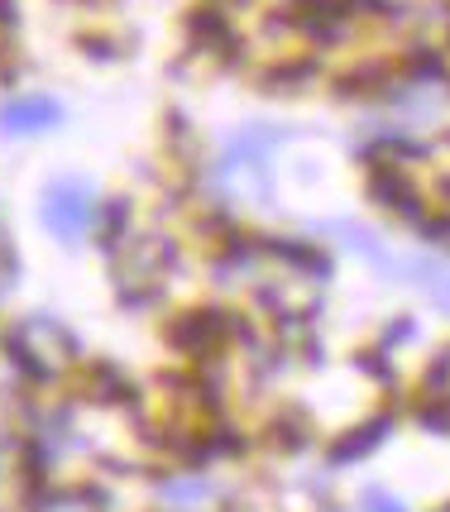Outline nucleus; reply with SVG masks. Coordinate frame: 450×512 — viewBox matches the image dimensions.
<instances>
[{"instance_id": "10", "label": "nucleus", "mask_w": 450, "mask_h": 512, "mask_svg": "<svg viewBox=\"0 0 450 512\" xmlns=\"http://www.w3.org/2000/svg\"><path fill=\"white\" fill-rule=\"evenodd\" d=\"M436 402H427L417 417H422V426L427 431H450V393H431Z\"/></svg>"}, {"instance_id": "12", "label": "nucleus", "mask_w": 450, "mask_h": 512, "mask_svg": "<svg viewBox=\"0 0 450 512\" xmlns=\"http://www.w3.org/2000/svg\"><path fill=\"white\" fill-rule=\"evenodd\" d=\"M412 335V321H393L388 331H383V345H393V340H407Z\"/></svg>"}, {"instance_id": "7", "label": "nucleus", "mask_w": 450, "mask_h": 512, "mask_svg": "<svg viewBox=\"0 0 450 512\" xmlns=\"http://www.w3.org/2000/svg\"><path fill=\"white\" fill-rule=\"evenodd\" d=\"M316 58H283V63H273L264 72V87L269 91H307L316 82Z\"/></svg>"}, {"instance_id": "2", "label": "nucleus", "mask_w": 450, "mask_h": 512, "mask_svg": "<svg viewBox=\"0 0 450 512\" xmlns=\"http://www.w3.org/2000/svg\"><path fill=\"white\" fill-rule=\"evenodd\" d=\"M230 331H235V321H230L225 312H182V316H173L168 340H173L178 350L206 355V350H211V345H221Z\"/></svg>"}, {"instance_id": "11", "label": "nucleus", "mask_w": 450, "mask_h": 512, "mask_svg": "<svg viewBox=\"0 0 450 512\" xmlns=\"http://www.w3.org/2000/svg\"><path fill=\"white\" fill-rule=\"evenodd\" d=\"M273 446L278 450H302L307 446V426L302 422H273Z\"/></svg>"}, {"instance_id": "6", "label": "nucleus", "mask_w": 450, "mask_h": 512, "mask_svg": "<svg viewBox=\"0 0 450 512\" xmlns=\"http://www.w3.org/2000/svg\"><path fill=\"white\" fill-rule=\"evenodd\" d=\"M383 436H388V417H374V422L355 426L350 436H340L336 446H331V465H350L355 455H369V450L379 446Z\"/></svg>"}, {"instance_id": "14", "label": "nucleus", "mask_w": 450, "mask_h": 512, "mask_svg": "<svg viewBox=\"0 0 450 512\" xmlns=\"http://www.w3.org/2000/svg\"><path fill=\"white\" fill-rule=\"evenodd\" d=\"M436 512H450V508H436Z\"/></svg>"}, {"instance_id": "5", "label": "nucleus", "mask_w": 450, "mask_h": 512, "mask_svg": "<svg viewBox=\"0 0 450 512\" xmlns=\"http://www.w3.org/2000/svg\"><path fill=\"white\" fill-rule=\"evenodd\" d=\"M130 201L125 197H111L101 201V211H96V225H91V235H96V245L106 249V254H115L120 245H130Z\"/></svg>"}, {"instance_id": "8", "label": "nucleus", "mask_w": 450, "mask_h": 512, "mask_svg": "<svg viewBox=\"0 0 450 512\" xmlns=\"http://www.w3.org/2000/svg\"><path fill=\"white\" fill-rule=\"evenodd\" d=\"M87 383H91V398H101V402H120V398H130V393H135L130 379H125L115 364H91Z\"/></svg>"}, {"instance_id": "13", "label": "nucleus", "mask_w": 450, "mask_h": 512, "mask_svg": "<svg viewBox=\"0 0 450 512\" xmlns=\"http://www.w3.org/2000/svg\"><path fill=\"white\" fill-rule=\"evenodd\" d=\"M436 283H441V292L450 297V278H446V273H436Z\"/></svg>"}, {"instance_id": "3", "label": "nucleus", "mask_w": 450, "mask_h": 512, "mask_svg": "<svg viewBox=\"0 0 450 512\" xmlns=\"http://www.w3.org/2000/svg\"><path fill=\"white\" fill-rule=\"evenodd\" d=\"M63 120V106L53 96H15L0 106V134H39Z\"/></svg>"}, {"instance_id": "4", "label": "nucleus", "mask_w": 450, "mask_h": 512, "mask_svg": "<svg viewBox=\"0 0 450 512\" xmlns=\"http://www.w3.org/2000/svg\"><path fill=\"white\" fill-rule=\"evenodd\" d=\"M269 259L288 264L297 278H326V273H331V259L321 254V245L297 240V235H278V240H269Z\"/></svg>"}, {"instance_id": "9", "label": "nucleus", "mask_w": 450, "mask_h": 512, "mask_svg": "<svg viewBox=\"0 0 450 512\" xmlns=\"http://www.w3.org/2000/svg\"><path fill=\"white\" fill-rule=\"evenodd\" d=\"M34 512H101V498L87 489H63V493H48Z\"/></svg>"}, {"instance_id": "1", "label": "nucleus", "mask_w": 450, "mask_h": 512, "mask_svg": "<svg viewBox=\"0 0 450 512\" xmlns=\"http://www.w3.org/2000/svg\"><path fill=\"white\" fill-rule=\"evenodd\" d=\"M96 211H101V201H96V192H91L87 182L77 178H63L53 182L44 192V206H39V216H44V225L58 235V240H82L91 225H96Z\"/></svg>"}]
</instances>
